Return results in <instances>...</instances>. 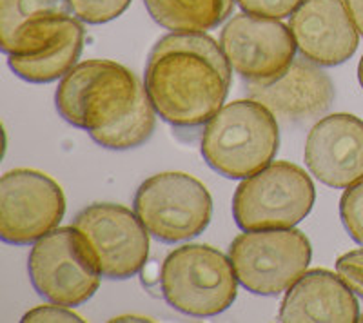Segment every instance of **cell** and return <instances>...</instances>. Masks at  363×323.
I'll return each mask as SVG.
<instances>
[{"instance_id": "obj_17", "label": "cell", "mask_w": 363, "mask_h": 323, "mask_svg": "<svg viewBox=\"0 0 363 323\" xmlns=\"http://www.w3.org/2000/svg\"><path fill=\"white\" fill-rule=\"evenodd\" d=\"M84 28L74 17L64 33L35 55H8L11 71L22 80L31 84H50L67 75L79 60L84 47Z\"/></svg>"}, {"instance_id": "obj_26", "label": "cell", "mask_w": 363, "mask_h": 323, "mask_svg": "<svg viewBox=\"0 0 363 323\" xmlns=\"http://www.w3.org/2000/svg\"><path fill=\"white\" fill-rule=\"evenodd\" d=\"M358 80H359V84H362V87H363V57H362V60H359V64H358Z\"/></svg>"}, {"instance_id": "obj_1", "label": "cell", "mask_w": 363, "mask_h": 323, "mask_svg": "<svg viewBox=\"0 0 363 323\" xmlns=\"http://www.w3.org/2000/svg\"><path fill=\"white\" fill-rule=\"evenodd\" d=\"M55 104L67 124L87 131L106 149L138 147L151 138L157 124L145 86L113 60L77 64L58 84Z\"/></svg>"}, {"instance_id": "obj_3", "label": "cell", "mask_w": 363, "mask_h": 323, "mask_svg": "<svg viewBox=\"0 0 363 323\" xmlns=\"http://www.w3.org/2000/svg\"><path fill=\"white\" fill-rule=\"evenodd\" d=\"M280 147L277 116L256 100H235L202 133L203 160L225 178L244 180L272 164Z\"/></svg>"}, {"instance_id": "obj_7", "label": "cell", "mask_w": 363, "mask_h": 323, "mask_svg": "<svg viewBox=\"0 0 363 323\" xmlns=\"http://www.w3.org/2000/svg\"><path fill=\"white\" fill-rule=\"evenodd\" d=\"M28 271L38 295L64 307L86 303L102 276L86 238L74 227H57L35 242Z\"/></svg>"}, {"instance_id": "obj_18", "label": "cell", "mask_w": 363, "mask_h": 323, "mask_svg": "<svg viewBox=\"0 0 363 323\" xmlns=\"http://www.w3.org/2000/svg\"><path fill=\"white\" fill-rule=\"evenodd\" d=\"M149 15L173 33H206L229 18L235 0H144Z\"/></svg>"}, {"instance_id": "obj_14", "label": "cell", "mask_w": 363, "mask_h": 323, "mask_svg": "<svg viewBox=\"0 0 363 323\" xmlns=\"http://www.w3.org/2000/svg\"><path fill=\"white\" fill-rule=\"evenodd\" d=\"M249 98L264 104L285 122L314 120L335 102V84L322 66L294 58L284 75L272 82H249Z\"/></svg>"}, {"instance_id": "obj_16", "label": "cell", "mask_w": 363, "mask_h": 323, "mask_svg": "<svg viewBox=\"0 0 363 323\" xmlns=\"http://www.w3.org/2000/svg\"><path fill=\"white\" fill-rule=\"evenodd\" d=\"M73 18L66 0H0V50L6 55L40 53Z\"/></svg>"}, {"instance_id": "obj_6", "label": "cell", "mask_w": 363, "mask_h": 323, "mask_svg": "<svg viewBox=\"0 0 363 323\" xmlns=\"http://www.w3.org/2000/svg\"><path fill=\"white\" fill-rule=\"evenodd\" d=\"M311 256L309 238L294 227L245 231L229 247L240 285L260 296L291 289L306 274Z\"/></svg>"}, {"instance_id": "obj_19", "label": "cell", "mask_w": 363, "mask_h": 323, "mask_svg": "<svg viewBox=\"0 0 363 323\" xmlns=\"http://www.w3.org/2000/svg\"><path fill=\"white\" fill-rule=\"evenodd\" d=\"M71 13L87 24H106L118 18L131 0H66Z\"/></svg>"}, {"instance_id": "obj_12", "label": "cell", "mask_w": 363, "mask_h": 323, "mask_svg": "<svg viewBox=\"0 0 363 323\" xmlns=\"http://www.w3.org/2000/svg\"><path fill=\"white\" fill-rule=\"evenodd\" d=\"M306 166L333 189H347L363 178V120L335 113L318 120L307 135Z\"/></svg>"}, {"instance_id": "obj_5", "label": "cell", "mask_w": 363, "mask_h": 323, "mask_svg": "<svg viewBox=\"0 0 363 323\" xmlns=\"http://www.w3.org/2000/svg\"><path fill=\"white\" fill-rule=\"evenodd\" d=\"M316 191L309 174L291 162H272L242 180L233 198L240 229H291L311 212Z\"/></svg>"}, {"instance_id": "obj_20", "label": "cell", "mask_w": 363, "mask_h": 323, "mask_svg": "<svg viewBox=\"0 0 363 323\" xmlns=\"http://www.w3.org/2000/svg\"><path fill=\"white\" fill-rule=\"evenodd\" d=\"M340 216L349 237L363 247V178L347 187L342 195Z\"/></svg>"}, {"instance_id": "obj_15", "label": "cell", "mask_w": 363, "mask_h": 323, "mask_svg": "<svg viewBox=\"0 0 363 323\" xmlns=\"http://www.w3.org/2000/svg\"><path fill=\"white\" fill-rule=\"evenodd\" d=\"M278 319L284 323H354L359 319L358 300L340 274L327 269L306 271L287 289Z\"/></svg>"}, {"instance_id": "obj_8", "label": "cell", "mask_w": 363, "mask_h": 323, "mask_svg": "<svg viewBox=\"0 0 363 323\" xmlns=\"http://www.w3.org/2000/svg\"><path fill=\"white\" fill-rule=\"evenodd\" d=\"M135 212L151 237L177 244L206 231L213 216V198L194 176L167 171L155 174L138 187Z\"/></svg>"}, {"instance_id": "obj_13", "label": "cell", "mask_w": 363, "mask_h": 323, "mask_svg": "<svg viewBox=\"0 0 363 323\" xmlns=\"http://www.w3.org/2000/svg\"><path fill=\"white\" fill-rule=\"evenodd\" d=\"M289 28L301 57L322 67L340 66L358 50V29L345 0H303Z\"/></svg>"}, {"instance_id": "obj_27", "label": "cell", "mask_w": 363, "mask_h": 323, "mask_svg": "<svg viewBox=\"0 0 363 323\" xmlns=\"http://www.w3.org/2000/svg\"><path fill=\"white\" fill-rule=\"evenodd\" d=\"M358 322H362V323H363V312H362V314H359V319H358Z\"/></svg>"}, {"instance_id": "obj_9", "label": "cell", "mask_w": 363, "mask_h": 323, "mask_svg": "<svg viewBox=\"0 0 363 323\" xmlns=\"http://www.w3.org/2000/svg\"><path fill=\"white\" fill-rule=\"evenodd\" d=\"M73 227L86 238L104 278L128 280L147 264L149 231L124 205L91 203L74 216Z\"/></svg>"}, {"instance_id": "obj_23", "label": "cell", "mask_w": 363, "mask_h": 323, "mask_svg": "<svg viewBox=\"0 0 363 323\" xmlns=\"http://www.w3.org/2000/svg\"><path fill=\"white\" fill-rule=\"evenodd\" d=\"M22 322L26 323H55V322H84L79 314H74L73 311H69L67 307L64 305H40L31 309L29 312H26L22 316Z\"/></svg>"}, {"instance_id": "obj_21", "label": "cell", "mask_w": 363, "mask_h": 323, "mask_svg": "<svg viewBox=\"0 0 363 323\" xmlns=\"http://www.w3.org/2000/svg\"><path fill=\"white\" fill-rule=\"evenodd\" d=\"M236 2L245 13L280 21L284 17H291L303 0H236Z\"/></svg>"}, {"instance_id": "obj_24", "label": "cell", "mask_w": 363, "mask_h": 323, "mask_svg": "<svg viewBox=\"0 0 363 323\" xmlns=\"http://www.w3.org/2000/svg\"><path fill=\"white\" fill-rule=\"evenodd\" d=\"M345 6L351 13V18L358 29V33L363 37V0H345Z\"/></svg>"}, {"instance_id": "obj_22", "label": "cell", "mask_w": 363, "mask_h": 323, "mask_svg": "<svg viewBox=\"0 0 363 323\" xmlns=\"http://www.w3.org/2000/svg\"><path fill=\"white\" fill-rule=\"evenodd\" d=\"M336 271L352 293L363 298V249L342 254L336 261Z\"/></svg>"}, {"instance_id": "obj_4", "label": "cell", "mask_w": 363, "mask_h": 323, "mask_svg": "<svg viewBox=\"0 0 363 323\" xmlns=\"http://www.w3.org/2000/svg\"><path fill=\"white\" fill-rule=\"evenodd\" d=\"M238 283L231 258L211 245H182L162 264L160 287L165 302L194 318L227 311L238 295Z\"/></svg>"}, {"instance_id": "obj_25", "label": "cell", "mask_w": 363, "mask_h": 323, "mask_svg": "<svg viewBox=\"0 0 363 323\" xmlns=\"http://www.w3.org/2000/svg\"><path fill=\"white\" fill-rule=\"evenodd\" d=\"M140 273H142V282H144L145 285H155V283L160 282L162 269L158 267V264H155V261L145 264V266L142 267Z\"/></svg>"}, {"instance_id": "obj_10", "label": "cell", "mask_w": 363, "mask_h": 323, "mask_svg": "<svg viewBox=\"0 0 363 323\" xmlns=\"http://www.w3.org/2000/svg\"><path fill=\"white\" fill-rule=\"evenodd\" d=\"M66 212L62 187L35 169H13L0 178V238L29 245L58 227Z\"/></svg>"}, {"instance_id": "obj_11", "label": "cell", "mask_w": 363, "mask_h": 323, "mask_svg": "<svg viewBox=\"0 0 363 323\" xmlns=\"http://www.w3.org/2000/svg\"><path fill=\"white\" fill-rule=\"evenodd\" d=\"M220 46L235 73L247 82H272L296 58L291 28L278 18L240 13L223 26Z\"/></svg>"}, {"instance_id": "obj_2", "label": "cell", "mask_w": 363, "mask_h": 323, "mask_svg": "<svg viewBox=\"0 0 363 323\" xmlns=\"http://www.w3.org/2000/svg\"><path fill=\"white\" fill-rule=\"evenodd\" d=\"M144 86L162 120L173 128H200L222 109L231 66L209 35L171 33L149 53Z\"/></svg>"}]
</instances>
